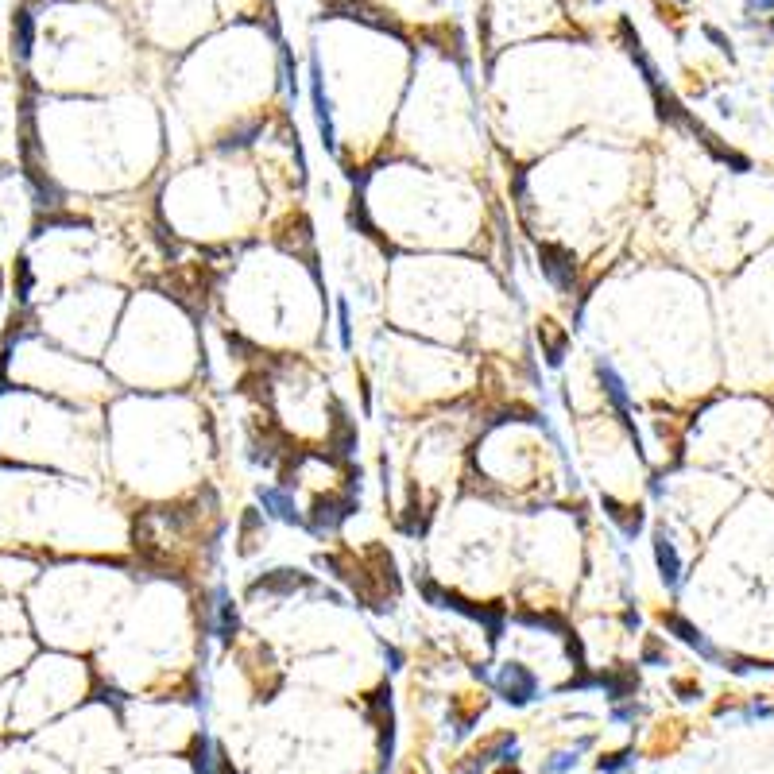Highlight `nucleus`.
Masks as SVG:
<instances>
[{
  "instance_id": "nucleus-1",
  "label": "nucleus",
  "mask_w": 774,
  "mask_h": 774,
  "mask_svg": "<svg viewBox=\"0 0 774 774\" xmlns=\"http://www.w3.org/2000/svg\"><path fill=\"white\" fill-rule=\"evenodd\" d=\"M357 511V496L353 492H341V496H318L310 515H306V527L314 535H333L349 515Z\"/></svg>"
},
{
  "instance_id": "nucleus-2",
  "label": "nucleus",
  "mask_w": 774,
  "mask_h": 774,
  "mask_svg": "<svg viewBox=\"0 0 774 774\" xmlns=\"http://www.w3.org/2000/svg\"><path fill=\"white\" fill-rule=\"evenodd\" d=\"M538 264H542V275L550 279V287L554 291H562L569 295L573 291V283H577V264H573V252H569L566 244H538Z\"/></svg>"
},
{
  "instance_id": "nucleus-3",
  "label": "nucleus",
  "mask_w": 774,
  "mask_h": 774,
  "mask_svg": "<svg viewBox=\"0 0 774 774\" xmlns=\"http://www.w3.org/2000/svg\"><path fill=\"white\" fill-rule=\"evenodd\" d=\"M496 689H500V697L507 705H527V701L538 697V678L527 666H519V662H504L500 678H496Z\"/></svg>"
},
{
  "instance_id": "nucleus-4",
  "label": "nucleus",
  "mask_w": 774,
  "mask_h": 774,
  "mask_svg": "<svg viewBox=\"0 0 774 774\" xmlns=\"http://www.w3.org/2000/svg\"><path fill=\"white\" fill-rule=\"evenodd\" d=\"M314 585V573H302V569H271L260 581H252L248 596H291L298 589H310Z\"/></svg>"
},
{
  "instance_id": "nucleus-5",
  "label": "nucleus",
  "mask_w": 774,
  "mask_h": 774,
  "mask_svg": "<svg viewBox=\"0 0 774 774\" xmlns=\"http://www.w3.org/2000/svg\"><path fill=\"white\" fill-rule=\"evenodd\" d=\"M310 101H314V117H318L322 144L333 151V144H337V136H333V109H329L326 82H322V62H318V55L310 59Z\"/></svg>"
},
{
  "instance_id": "nucleus-6",
  "label": "nucleus",
  "mask_w": 774,
  "mask_h": 774,
  "mask_svg": "<svg viewBox=\"0 0 774 774\" xmlns=\"http://www.w3.org/2000/svg\"><path fill=\"white\" fill-rule=\"evenodd\" d=\"M596 376H600V387H604V395H608V403L616 407V415L624 422L627 430L635 434V422H631V395H627V384L620 380V372L608 364V360L600 357L596 360Z\"/></svg>"
},
{
  "instance_id": "nucleus-7",
  "label": "nucleus",
  "mask_w": 774,
  "mask_h": 774,
  "mask_svg": "<svg viewBox=\"0 0 774 774\" xmlns=\"http://www.w3.org/2000/svg\"><path fill=\"white\" fill-rule=\"evenodd\" d=\"M260 496V504L268 515H275L279 523H291V527H306V515L295 507V496H291V488H283V484H268V488H260L256 492Z\"/></svg>"
},
{
  "instance_id": "nucleus-8",
  "label": "nucleus",
  "mask_w": 774,
  "mask_h": 774,
  "mask_svg": "<svg viewBox=\"0 0 774 774\" xmlns=\"http://www.w3.org/2000/svg\"><path fill=\"white\" fill-rule=\"evenodd\" d=\"M658 620H662V627H666V631H674L685 647H693V651H697L701 658H716V647L709 643V639H705V635H701V631H697V627L689 624V620H685L682 612H662Z\"/></svg>"
},
{
  "instance_id": "nucleus-9",
  "label": "nucleus",
  "mask_w": 774,
  "mask_h": 774,
  "mask_svg": "<svg viewBox=\"0 0 774 774\" xmlns=\"http://www.w3.org/2000/svg\"><path fill=\"white\" fill-rule=\"evenodd\" d=\"M600 507H604V515H608V519L624 531V538H635L639 531H643V523H647V515H643V507L639 504L627 507V504H620V500H612V496H604Z\"/></svg>"
},
{
  "instance_id": "nucleus-10",
  "label": "nucleus",
  "mask_w": 774,
  "mask_h": 774,
  "mask_svg": "<svg viewBox=\"0 0 774 774\" xmlns=\"http://www.w3.org/2000/svg\"><path fill=\"white\" fill-rule=\"evenodd\" d=\"M538 341H542V357L550 368H562V360H566V349H569V333L566 329H558V322H538Z\"/></svg>"
},
{
  "instance_id": "nucleus-11",
  "label": "nucleus",
  "mask_w": 774,
  "mask_h": 774,
  "mask_svg": "<svg viewBox=\"0 0 774 774\" xmlns=\"http://www.w3.org/2000/svg\"><path fill=\"white\" fill-rule=\"evenodd\" d=\"M655 562H658V573H662V581L674 589L678 581H682V558H678V550H674V542L666 538V531H655Z\"/></svg>"
},
{
  "instance_id": "nucleus-12",
  "label": "nucleus",
  "mask_w": 774,
  "mask_h": 774,
  "mask_svg": "<svg viewBox=\"0 0 774 774\" xmlns=\"http://www.w3.org/2000/svg\"><path fill=\"white\" fill-rule=\"evenodd\" d=\"M12 43H16V55L31 59V47H35V16L28 8H16L12 16Z\"/></svg>"
},
{
  "instance_id": "nucleus-13",
  "label": "nucleus",
  "mask_w": 774,
  "mask_h": 774,
  "mask_svg": "<svg viewBox=\"0 0 774 774\" xmlns=\"http://www.w3.org/2000/svg\"><path fill=\"white\" fill-rule=\"evenodd\" d=\"M237 627H240L237 604H233V600H229V593L221 589V593H217V639H221V643H233Z\"/></svg>"
},
{
  "instance_id": "nucleus-14",
  "label": "nucleus",
  "mask_w": 774,
  "mask_h": 774,
  "mask_svg": "<svg viewBox=\"0 0 774 774\" xmlns=\"http://www.w3.org/2000/svg\"><path fill=\"white\" fill-rule=\"evenodd\" d=\"M333 449H337L341 457H349V453L357 449V426L345 418L341 407H337V418H333Z\"/></svg>"
},
{
  "instance_id": "nucleus-15",
  "label": "nucleus",
  "mask_w": 774,
  "mask_h": 774,
  "mask_svg": "<svg viewBox=\"0 0 774 774\" xmlns=\"http://www.w3.org/2000/svg\"><path fill=\"white\" fill-rule=\"evenodd\" d=\"M515 620L527 627H546V631H558V635H569L566 620L558 612H515Z\"/></svg>"
},
{
  "instance_id": "nucleus-16",
  "label": "nucleus",
  "mask_w": 774,
  "mask_h": 774,
  "mask_svg": "<svg viewBox=\"0 0 774 774\" xmlns=\"http://www.w3.org/2000/svg\"><path fill=\"white\" fill-rule=\"evenodd\" d=\"M252 538H264V523H260V511H244V519H240V550L244 554H252L256 550V542Z\"/></svg>"
},
{
  "instance_id": "nucleus-17",
  "label": "nucleus",
  "mask_w": 774,
  "mask_h": 774,
  "mask_svg": "<svg viewBox=\"0 0 774 774\" xmlns=\"http://www.w3.org/2000/svg\"><path fill=\"white\" fill-rule=\"evenodd\" d=\"M12 275H16V298H20V302H28L31 283H35V275H31V264H28V260H24V256L16 260V271H12Z\"/></svg>"
},
{
  "instance_id": "nucleus-18",
  "label": "nucleus",
  "mask_w": 774,
  "mask_h": 774,
  "mask_svg": "<svg viewBox=\"0 0 774 774\" xmlns=\"http://www.w3.org/2000/svg\"><path fill=\"white\" fill-rule=\"evenodd\" d=\"M337 333H341V349H353V326H349V302L337 298Z\"/></svg>"
},
{
  "instance_id": "nucleus-19",
  "label": "nucleus",
  "mask_w": 774,
  "mask_h": 774,
  "mask_svg": "<svg viewBox=\"0 0 774 774\" xmlns=\"http://www.w3.org/2000/svg\"><path fill=\"white\" fill-rule=\"evenodd\" d=\"M627 755H631V751H616V755L600 759V763H596V771H624V767H627Z\"/></svg>"
},
{
  "instance_id": "nucleus-20",
  "label": "nucleus",
  "mask_w": 774,
  "mask_h": 774,
  "mask_svg": "<svg viewBox=\"0 0 774 774\" xmlns=\"http://www.w3.org/2000/svg\"><path fill=\"white\" fill-rule=\"evenodd\" d=\"M705 35L713 39V43H716V47H720V51H728V59H732V43H728V39H724L720 31H716V28H705Z\"/></svg>"
},
{
  "instance_id": "nucleus-21",
  "label": "nucleus",
  "mask_w": 774,
  "mask_h": 774,
  "mask_svg": "<svg viewBox=\"0 0 774 774\" xmlns=\"http://www.w3.org/2000/svg\"><path fill=\"white\" fill-rule=\"evenodd\" d=\"M678 693H685V701H693V697H701V685H693V682H678L674 685Z\"/></svg>"
},
{
  "instance_id": "nucleus-22",
  "label": "nucleus",
  "mask_w": 774,
  "mask_h": 774,
  "mask_svg": "<svg viewBox=\"0 0 774 774\" xmlns=\"http://www.w3.org/2000/svg\"><path fill=\"white\" fill-rule=\"evenodd\" d=\"M643 662H662V647H658V639L647 643V651H643Z\"/></svg>"
},
{
  "instance_id": "nucleus-23",
  "label": "nucleus",
  "mask_w": 774,
  "mask_h": 774,
  "mask_svg": "<svg viewBox=\"0 0 774 774\" xmlns=\"http://www.w3.org/2000/svg\"><path fill=\"white\" fill-rule=\"evenodd\" d=\"M384 655H387V662H391V670H399V666H403V655H399L395 647H384Z\"/></svg>"
},
{
  "instance_id": "nucleus-24",
  "label": "nucleus",
  "mask_w": 774,
  "mask_h": 774,
  "mask_svg": "<svg viewBox=\"0 0 774 774\" xmlns=\"http://www.w3.org/2000/svg\"><path fill=\"white\" fill-rule=\"evenodd\" d=\"M624 624H627V627H639V612H631V608H627V612H624Z\"/></svg>"
},
{
  "instance_id": "nucleus-25",
  "label": "nucleus",
  "mask_w": 774,
  "mask_h": 774,
  "mask_svg": "<svg viewBox=\"0 0 774 774\" xmlns=\"http://www.w3.org/2000/svg\"><path fill=\"white\" fill-rule=\"evenodd\" d=\"M500 774H519V771H500Z\"/></svg>"
}]
</instances>
